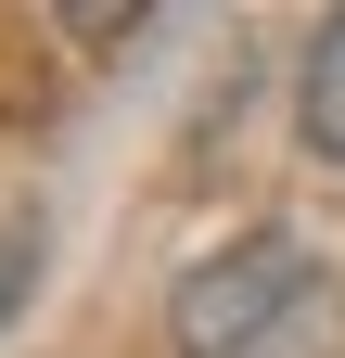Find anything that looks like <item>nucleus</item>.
I'll return each instance as SVG.
<instances>
[{"instance_id": "obj_2", "label": "nucleus", "mask_w": 345, "mask_h": 358, "mask_svg": "<svg viewBox=\"0 0 345 358\" xmlns=\"http://www.w3.org/2000/svg\"><path fill=\"white\" fill-rule=\"evenodd\" d=\"M294 115H307V141L345 166V13H320V38H307V77H294Z\"/></svg>"}, {"instance_id": "obj_1", "label": "nucleus", "mask_w": 345, "mask_h": 358, "mask_svg": "<svg viewBox=\"0 0 345 358\" xmlns=\"http://www.w3.org/2000/svg\"><path fill=\"white\" fill-rule=\"evenodd\" d=\"M166 333H179V358H320L345 333V282L307 256V243H230L205 256L179 294H166Z\"/></svg>"}, {"instance_id": "obj_3", "label": "nucleus", "mask_w": 345, "mask_h": 358, "mask_svg": "<svg viewBox=\"0 0 345 358\" xmlns=\"http://www.w3.org/2000/svg\"><path fill=\"white\" fill-rule=\"evenodd\" d=\"M26 282H38V243H26V231H0V320H13V294H26Z\"/></svg>"}]
</instances>
